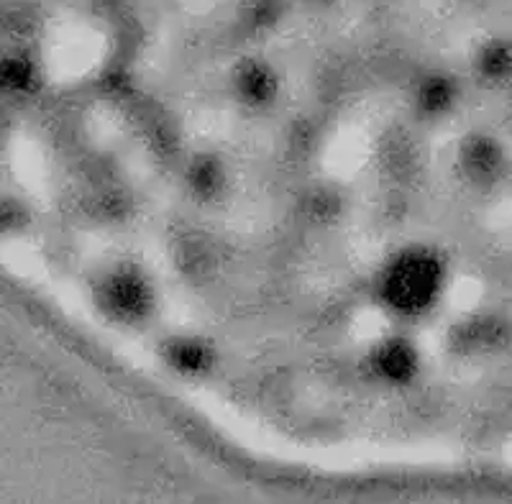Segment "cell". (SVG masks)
Wrapping results in <instances>:
<instances>
[{
    "label": "cell",
    "mask_w": 512,
    "mask_h": 504,
    "mask_svg": "<svg viewBox=\"0 0 512 504\" xmlns=\"http://www.w3.org/2000/svg\"><path fill=\"white\" fill-rule=\"evenodd\" d=\"M441 292V264L428 251H405L387 269L382 297L397 313H420Z\"/></svg>",
    "instance_id": "1"
}]
</instances>
